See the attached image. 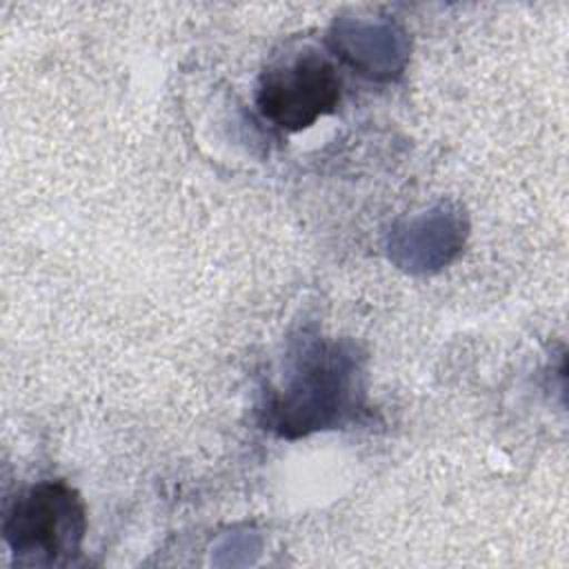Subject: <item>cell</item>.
I'll list each match as a JSON object with an SVG mask.
<instances>
[{
    "label": "cell",
    "mask_w": 569,
    "mask_h": 569,
    "mask_svg": "<svg viewBox=\"0 0 569 569\" xmlns=\"http://www.w3.org/2000/svg\"><path fill=\"white\" fill-rule=\"evenodd\" d=\"M87 531L84 505L64 482H40L9 507L2 533L18 565H67L80 553Z\"/></svg>",
    "instance_id": "1"
},
{
    "label": "cell",
    "mask_w": 569,
    "mask_h": 569,
    "mask_svg": "<svg viewBox=\"0 0 569 569\" xmlns=\"http://www.w3.org/2000/svg\"><path fill=\"white\" fill-rule=\"evenodd\" d=\"M340 87V76L327 58L300 53L262 73L256 104L264 120L284 131H300L338 107Z\"/></svg>",
    "instance_id": "2"
}]
</instances>
